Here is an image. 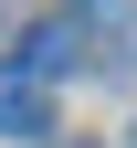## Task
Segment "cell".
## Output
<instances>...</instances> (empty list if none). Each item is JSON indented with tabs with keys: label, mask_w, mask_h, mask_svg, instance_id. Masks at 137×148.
Listing matches in <instances>:
<instances>
[{
	"label": "cell",
	"mask_w": 137,
	"mask_h": 148,
	"mask_svg": "<svg viewBox=\"0 0 137 148\" xmlns=\"http://www.w3.org/2000/svg\"><path fill=\"white\" fill-rule=\"evenodd\" d=\"M85 42H95L85 21H42V32L21 42V74H32V85H53V74H74V64H85Z\"/></svg>",
	"instance_id": "obj_1"
},
{
	"label": "cell",
	"mask_w": 137,
	"mask_h": 148,
	"mask_svg": "<svg viewBox=\"0 0 137 148\" xmlns=\"http://www.w3.org/2000/svg\"><path fill=\"white\" fill-rule=\"evenodd\" d=\"M0 138H53V95L11 64H0Z\"/></svg>",
	"instance_id": "obj_2"
},
{
	"label": "cell",
	"mask_w": 137,
	"mask_h": 148,
	"mask_svg": "<svg viewBox=\"0 0 137 148\" xmlns=\"http://www.w3.org/2000/svg\"><path fill=\"white\" fill-rule=\"evenodd\" d=\"M53 148H95V138H53Z\"/></svg>",
	"instance_id": "obj_3"
}]
</instances>
